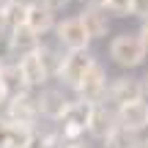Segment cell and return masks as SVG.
Instances as JSON below:
<instances>
[{"label":"cell","instance_id":"6da1fadb","mask_svg":"<svg viewBox=\"0 0 148 148\" xmlns=\"http://www.w3.org/2000/svg\"><path fill=\"white\" fill-rule=\"evenodd\" d=\"M145 55L148 52H145L137 33H121V36H115L110 41V58L123 69H137L145 60Z\"/></svg>","mask_w":148,"mask_h":148},{"label":"cell","instance_id":"7a4b0ae2","mask_svg":"<svg viewBox=\"0 0 148 148\" xmlns=\"http://www.w3.org/2000/svg\"><path fill=\"white\" fill-rule=\"evenodd\" d=\"M107 90H110V82L101 63H93L90 71L82 77V82L77 85L79 101H88V104H107Z\"/></svg>","mask_w":148,"mask_h":148},{"label":"cell","instance_id":"3957f363","mask_svg":"<svg viewBox=\"0 0 148 148\" xmlns=\"http://www.w3.org/2000/svg\"><path fill=\"white\" fill-rule=\"evenodd\" d=\"M55 38H58V44L66 49V52H82V49H88V44H90V36H88V30H85V25H82L79 16H66L63 22H58Z\"/></svg>","mask_w":148,"mask_h":148},{"label":"cell","instance_id":"277c9868","mask_svg":"<svg viewBox=\"0 0 148 148\" xmlns=\"http://www.w3.org/2000/svg\"><path fill=\"white\" fill-rule=\"evenodd\" d=\"M3 115L8 118L11 123H25V126H38V118H41V110H38V99L30 93L25 96H14L3 104Z\"/></svg>","mask_w":148,"mask_h":148},{"label":"cell","instance_id":"5b68a950","mask_svg":"<svg viewBox=\"0 0 148 148\" xmlns=\"http://www.w3.org/2000/svg\"><path fill=\"white\" fill-rule=\"evenodd\" d=\"M93 63H96V60H93V55H90L88 49H82V52H66L58 79L66 85V88L77 90V85L82 82V77L90 71V66H93Z\"/></svg>","mask_w":148,"mask_h":148},{"label":"cell","instance_id":"8992f818","mask_svg":"<svg viewBox=\"0 0 148 148\" xmlns=\"http://www.w3.org/2000/svg\"><path fill=\"white\" fill-rule=\"evenodd\" d=\"M140 99H145V93H143V79H134V77H115L110 82V90H107V104H115V110L118 107H123V104H129V101H140Z\"/></svg>","mask_w":148,"mask_h":148},{"label":"cell","instance_id":"52a82bcc","mask_svg":"<svg viewBox=\"0 0 148 148\" xmlns=\"http://www.w3.org/2000/svg\"><path fill=\"white\" fill-rule=\"evenodd\" d=\"M5 49L11 55H19V58L33 55V52L41 49V36L36 30H30L27 25H22V27H16V30H11L5 36Z\"/></svg>","mask_w":148,"mask_h":148},{"label":"cell","instance_id":"ba28073f","mask_svg":"<svg viewBox=\"0 0 148 148\" xmlns=\"http://www.w3.org/2000/svg\"><path fill=\"white\" fill-rule=\"evenodd\" d=\"M36 99H38L41 118L55 121V123H60V118L66 115V110H69V104H71V101L66 99V93H63V90H58V88H44Z\"/></svg>","mask_w":148,"mask_h":148},{"label":"cell","instance_id":"9c48e42d","mask_svg":"<svg viewBox=\"0 0 148 148\" xmlns=\"http://www.w3.org/2000/svg\"><path fill=\"white\" fill-rule=\"evenodd\" d=\"M118 129V112L110 104H93V115H90L88 134L96 140H107Z\"/></svg>","mask_w":148,"mask_h":148},{"label":"cell","instance_id":"30bf717a","mask_svg":"<svg viewBox=\"0 0 148 148\" xmlns=\"http://www.w3.org/2000/svg\"><path fill=\"white\" fill-rule=\"evenodd\" d=\"M0 82H3V90H5L8 99L30 93V85H27L25 74L19 69V60H16V63H8V60H5V63L0 66Z\"/></svg>","mask_w":148,"mask_h":148},{"label":"cell","instance_id":"8fae6325","mask_svg":"<svg viewBox=\"0 0 148 148\" xmlns=\"http://www.w3.org/2000/svg\"><path fill=\"white\" fill-rule=\"evenodd\" d=\"M118 123L126 129H132V132H143L148 126V101L140 99V101H129V104L118 107Z\"/></svg>","mask_w":148,"mask_h":148},{"label":"cell","instance_id":"7c38bea8","mask_svg":"<svg viewBox=\"0 0 148 148\" xmlns=\"http://www.w3.org/2000/svg\"><path fill=\"white\" fill-rule=\"evenodd\" d=\"M27 27L36 30L38 36L47 30H55L58 22H55V11L49 8L44 0H30V8H27Z\"/></svg>","mask_w":148,"mask_h":148},{"label":"cell","instance_id":"4fadbf2b","mask_svg":"<svg viewBox=\"0 0 148 148\" xmlns=\"http://www.w3.org/2000/svg\"><path fill=\"white\" fill-rule=\"evenodd\" d=\"M79 19H82L90 41H93V38H104L107 33H110V16H107L104 8H82Z\"/></svg>","mask_w":148,"mask_h":148},{"label":"cell","instance_id":"5bb4252c","mask_svg":"<svg viewBox=\"0 0 148 148\" xmlns=\"http://www.w3.org/2000/svg\"><path fill=\"white\" fill-rule=\"evenodd\" d=\"M19 69H22V74H25V79H27L30 88H44L47 79H49V74H47V69H44L41 55H38V52L19 58Z\"/></svg>","mask_w":148,"mask_h":148},{"label":"cell","instance_id":"9a60e30c","mask_svg":"<svg viewBox=\"0 0 148 148\" xmlns=\"http://www.w3.org/2000/svg\"><path fill=\"white\" fill-rule=\"evenodd\" d=\"M27 8H30V3H25V0H3V16L8 25V33L27 25Z\"/></svg>","mask_w":148,"mask_h":148},{"label":"cell","instance_id":"2e32d148","mask_svg":"<svg viewBox=\"0 0 148 148\" xmlns=\"http://www.w3.org/2000/svg\"><path fill=\"white\" fill-rule=\"evenodd\" d=\"M143 143L145 140H140V132H132L118 123V129L104 140V148H143Z\"/></svg>","mask_w":148,"mask_h":148},{"label":"cell","instance_id":"e0dca14e","mask_svg":"<svg viewBox=\"0 0 148 148\" xmlns=\"http://www.w3.org/2000/svg\"><path fill=\"white\" fill-rule=\"evenodd\" d=\"M38 55H41V63H44V69H47V74L49 77H58L66 55L58 52V49H52V47H44V44H41V49H38Z\"/></svg>","mask_w":148,"mask_h":148},{"label":"cell","instance_id":"ac0fdd59","mask_svg":"<svg viewBox=\"0 0 148 148\" xmlns=\"http://www.w3.org/2000/svg\"><path fill=\"white\" fill-rule=\"evenodd\" d=\"M104 11H110L115 16H132V0H107Z\"/></svg>","mask_w":148,"mask_h":148},{"label":"cell","instance_id":"d6986e66","mask_svg":"<svg viewBox=\"0 0 148 148\" xmlns=\"http://www.w3.org/2000/svg\"><path fill=\"white\" fill-rule=\"evenodd\" d=\"M8 134H11V121L0 115V148H8Z\"/></svg>","mask_w":148,"mask_h":148},{"label":"cell","instance_id":"ffe728a7","mask_svg":"<svg viewBox=\"0 0 148 148\" xmlns=\"http://www.w3.org/2000/svg\"><path fill=\"white\" fill-rule=\"evenodd\" d=\"M132 16H140V19H148V0H132Z\"/></svg>","mask_w":148,"mask_h":148},{"label":"cell","instance_id":"44dd1931","mask_svg":"<svg viewBox=\"0 0 148 148\" xmlns=\"http://www.w3.org/2000/svg\"><path fill=\"white\" fill-rule=\"evenodd\" d=\"M44 3H47L52 11H60V8H66V5H69L71 0H44Z\"/></svg>","mask_w":148,"mask_h":148},{"label":"cell","instance_id":"7402d4cb","mask_svg":"<svg viewBox=\"0 0 148 148\" xmlns=\"http://www.w3.org/2000/svg\"><path fill=\"white\" fill-rule=\"evenodd\" d=\"M137 36H140V41H143V47H145V52H148V19L143 22V27H140Z\"/></svg>","mask_w":148,"mask_h":148},{"label":"cell","instance_id":"603a6c76","mask_svg":"<svg viewBox=\"0 0 148 148\" xmlns=\"http://www.w3.org/2000/svg\"><path fill=\"white\" fill-rule=\"evenodd\" d=\"M104 3H107V0H82L85 8H104Z\"/></svg>","mask_w":148,"mask_h":148},{"label":"cell","instance_id":"cb8c5ba5","mask_svg":"<svg viewBox=\"0 0 148 148\" xmlns=\"http://www.w3.org/2000/svg\"><path fill=\"white\" fill-rule=\"evenodd\" d=\"M8 33V25H5V16H3V3H0V36Z\"/></svg>","mask_w":148,"mask_h":148},{"label":"cell","instance_id":"d4e9b609","mask_svg":"<svg viewBox=\"0 0 148 148\" xmlns=\"http://www.w3.org/2000/svg\"><path fill=\"white\" fill-rule=\"evenodd\" d=\"M8 101V96H5V90H3V82H0V104H5Z\"/></svg>","mask_w":148,"mask_h":148},{"label":"cell","instance_id":"484cf974","mask_svg":"<svg viewBox=\"0 0 148 148\" xmlns=\"http://www.w3.org/2000/svg\"><path fill=\"white\" fill-rule=\"evenodd\" d=\"M143 93H145V99H148V74L143 77Z\"/></svg>","mask_w":148,"mask_h":148},{"label":"cell","instance_id":"4316f807","mask_svg":"<svg viewBox=\"0 0 148 148\" xmlns=\"http://www.w3.org/2000/svg\"><path fill=\"white\" fill-rule=\"evenodd\" d=\"M71 148H90V145H85V143H74Z\"/></svg>","mask_w":148,"mask_h":148},{"label":"cell","instance_id":"83f0119b","mask_svg":"<svg viewBox=\"0 0 148 148\" xmlns=\"http://www.w3.org/2000/svg\"><path fill=\"white\" fill-rule=\"evenodd\" d=\"M3 63H5V60H3V49H0V66H3Z\"/></svg>","mask_w":148,"mask_h":148},{"label":"cell","instance_id":"f1b7e54d","mask_svg":"<svg viewBox=\"0 0 148 148\" xmlns=\"http://www.w3.org/2000/svg\"><path fill=\"white\" fill-rule=\"evenodd\" d=\"M143 148H148V140H145V143H143Z\"/></svg>","mask_w":148,"mask_h":148},{"label":"cell","instance_id":"f546056e","mask_svg":"<svg viewBox=\"0 0 148 148\" xmlns=\"http://www.w3.org/2000/svg\"><path fill=\"white\" fill-rule=\"evenodd\" d=\"M0 3H3V0H0Z\"/></svg>","mask_w":148,"mask_h":148}]
</instances>
